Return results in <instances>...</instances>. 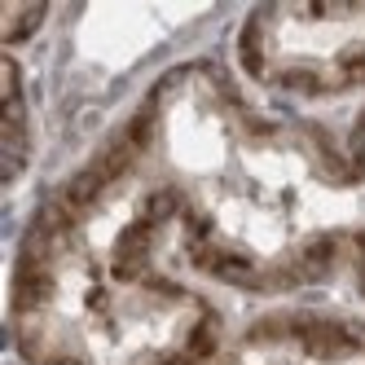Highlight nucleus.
<instances>
[{
    "instance_id": "obj_6",
    "label": "nucleus",
    "mask_w": 365,
    "mask_h": 365,
    "mask_svg": "<svg viewBox=\"0 0 365 365\" xmlns=\"http://www.w3.org/2000/svg\"><path fill=\"white\" fill-rule=\"evenodd\" d=\"M344 154H348V185H352V220H348V269L356 299L365 304V101L344 123Z\"/></svg>"
},
{
    "instance_id": "obj_1",
    "label": "nucleus",
    "mask_w": 365,
    "mask_h": 365,
    "mask_svg": "<svg viewBox=\"0 0 365 365\" xmlns=\"http://www.w3.org/2000/svg\"><path fill=\"white\" fill-rule=\"evenodd\" d=\"M180 269L176 202L133 106L22 225L9 348L22 365H216L225 308Z\"/></svg>"
},
{
    "instance_id": "obj_7",
    "label": "nucleus",
    "mask_w": 365,
    "mask_h": 365,
    "mask_svg": "<svg viewBox=\"0 0 365 365\" xmlns=\"http://www.w3.org/2000/svg\"><path fill=\"white\" fill-rule=\"evenodd\" d=\"M48 18H53L48 5H18V0H5V5H0V40H5V53H18L27 40H36Z\"/></svg>"
},
{
    "instance_id": "obj_4",
    "label": "nucleus",
    "mask_w": 365,
    "mask_h": 365,
    "mask_svg": "<svg viewBox=\"0 0 365 365\" xmlns=\"http://www.w3.org/2000/svg\"><path fill=\"white\" fill-rule=\"evenodd\" d=\"M216 365H365V317L326 304H277L233 330Z\"/></svg>"
},
{
    "instance_id": "obj_2",
    "label": "nucleus",
    "mask_w": 365,
    "mask_h": 365,
    "mask_svg": "<svg viewBox=\"0 0 365 365\" xmlns=\"http://www.w3.org/2000/svg\"><path fill=\"white\" fill-rule=\"evenodd\" d=\"M137 110L176 202V255L190 273L255 299L344 277V128L259 106L216 53L163 66Z\"/></svg>"
},
{
    "instance_id": "obj_5",
    "label": "nucleus",
    "mask_w": 365,
    "mask_h": 365,
    "mask_svg": "<svg viewBox=\"0 0 365 365\" xmlns=\"http://www.w3.org/2000/svg\"><path fill=\"white\" fill-rule=\"evenodd\" d=\"M0 71H5V185L18 190V180L36 159V110L18 53H5Z\"/></svg>"
},
{
    "instance_id": "obj_3",
    "label": "nucleus",
    "mask_w": 365,
    "mask_h": 365,
    "mask_svg": "<svg viewBox=\"0 0 365 365\" xmlns=\"http://www.w3.org/2000/svg\"><path fill=\"white\" fill-rule=\"evenodd\" d=\"M238 75L277 101L365 97V0L251 5L233 31Z\"/></svg>"
}]
</instances>
